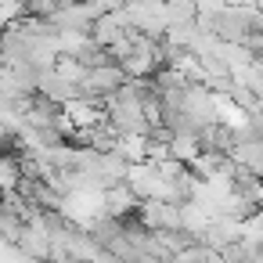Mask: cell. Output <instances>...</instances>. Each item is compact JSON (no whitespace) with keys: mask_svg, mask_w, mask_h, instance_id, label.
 Instances as JSON below:
<instances>
[{"mask_svg":"<svg viewBox=\"0 0 263 263\" xmlns=\"http://www.w3.org/2000/svg\"><path fill=\"white\" fill-rule=\"evenodd\" d=\"M227 159H231V162H238V166H245L249 173L263 177V141H252V137L234 141V144H231V152H227Z\"/></svg>","mask_w":263,"mask_h":263,"instance_id":"8992f818","label":"cell"},{"mask_svg":"<svg viewBox=\"0 0 263 263\" xmlns=\"http://www.w3.org/2000/svg\"><path fill=\"white\" fill-rule=\"evenodd\" d=\"M22 173H26V170H22V155L0 152V187H4V191H15V184H18Z\"/></svg>","mask_w":263,"mask_h":263,"instance_id":"ba28073f","label":"cell"},{"mask_svg":"<svg viewBox=\"0 0 263 263\" xmlns=\"http://www.w3.org/2000/svg\"><path fill=\"white\" fill-rule=\"evenodd\" d=\"M137 205H141V198L130 191V184H126V180L101 187V209H105L108 216H119V220H123V216L137 213Z\"/></svg>","mask_w":263,"mask_h":263,"instance_id":"277c9868","label":"cell"},{"mask_svg":"<svg viewBox=\"0 0 263 263\" xmlns=\"http://www.w3.org/2000/svg\"><path fill=\"white\" fill-rule=\"evenodd\" d=\"M126 83V72L116 65V62H105V65H90V69H83V76H80V98H87V101H98L101 105V98L105 94H112L116 87H123Z\"/></svg>","mask_w":263,"mask_h":263,"instance_id":"6da1fadb","label":"cell"},{"mask_svg":"<svg viewBox=\"0 0 263 263\" xmlns=\"http://www.w3.org/2000/svg\"><path fill=\"white\" fill-rule=\"evenodd\" d=\"M198 152H202V148H198V137H195V134H170V155H173V159L191 162Z\"/></svg>","mask_w":263,"mask_h":263,"instance_id":"9c48e42d","label":"cell"},{"mask_svg":"<svg viewBox=\"0 0 263 263\" xmlns=\"http://www.w3.org/2000/svg\"><path fill=\"white\" fill-rule=\"evenodd\" d=\"M162 8H166V26L170 22H195V15H198L195 0H162Z\"/></svg>","mask_w":263,"mask_h":263,"instance_id":"30bf717a","label":"cell"},{"mask_svg":"<svg viewBox=\"0 0 263 263\" xmlns=\"http://www.w3.org/2000/svg\"><path fill=\"white\" fill-rule=\"evenodd\" d=\"M126 166H130V159H123V155H116V152H101L98 170H94V180H98L101 187L119 184V180H126Z\"/></svg>","mask_w":263,"mask_h":263,"instance_id":"52a82bcc","label":"cell"},{"mask_svg":"<svg viewBox=\"0 0 263 263\" xmlns=\"http://www.w3.org/2000/svg\"><path fill=\"white\" fill-rule=\"evenodd\" d=\"M36 90H40V94H47V98H51V101H58V105H69V101H76V98H80V83L65 80L58 69H44V72H40Z\"/></svg>","mask_w":263,"mask_h":263,"instance_id":"5b68a950","label":"cell"},{"mask_svg":"<svg viewBox=\"0 0 263 263\" xmlns=\"http://www.w3.org/2000/svg\"><path fill=\"white\" fill-rule=\"evenodd\" d=\"M137 216L144 227L152 231H166V227H180V205L170 198H141Z\"/></svg>","mask_w":263,"mask_h":263,"instance_id":"3957f363","label":"cell"},{"mask_svg":"<svg viewBox=\"0 0 263 263\" xmlns=\"http://www.w3.org/2000/svg\"><path fill=\"white\" fill-rule=\"evenodd\" d=\"M123 18H126V26H134L137 33H148V36H162V29H166L162 0H123Z\"/></svg>","mask_w":263,"mask_h":263,"instance_id":"7a4b0ae2","label":"cell"}]
</instances>
